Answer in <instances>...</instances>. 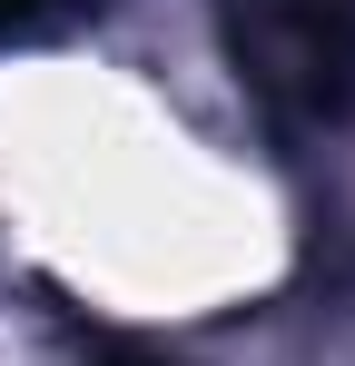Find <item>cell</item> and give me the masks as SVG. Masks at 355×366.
Listing matches in <instances>:
<instances>
[{
  "label": "cell",
  "instance_id": "obj_1",
  "mask_svg": "<svg viewBox=\"0 0 355 366\" xmlns=\"http://www.w3.org/2000/svg\"><path fill=\"white\" fill-rule=\"evenodd\" d=\"M99 366H178V357H158V347H99Z\"/></svg>",
  "mask_w": 355,
  "mask_h": 366
}]
</instances>
